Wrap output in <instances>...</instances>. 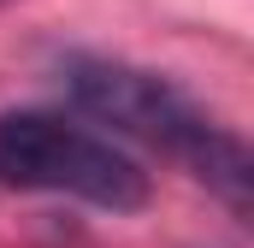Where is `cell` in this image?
Instances as JSON below:
<instances>
[{
    "instance_id": "1",
    "label": "cell",
    "mask_w": 254,
    "mask_h": 248,
    "mask_svg": "<svg viewBox=\"0 0 254 248\" xmlns=\"http://www.w3.org/2000/svg\"><path fill=\"white\" fill-rule=\"evenodd\" d=\"M65 95L95 124H107V130L130 136V142H148V148L184 160L237 219H249V207H254L249 201L254 195L249 148L225 124L207 119L172 77L125 65V60H89V54H77V60H65Z\"/></svg>"
},
{
    "instance_id": "2",
    "label": "cell",
    "mask_w": 254,
    "mask_h": 248,
    "mask_svg": "<svg viewBox=\"0 0 254 248\" xmlns=\"http://www.w3.org/2000/svg\"><path fill=\"white\" fill-rule=\"evenodd\" d=\"M0 184L30 195H71L101 213H142L148 172L107 130L65 113H0Z\"/></svg>"
}]
</instances>
